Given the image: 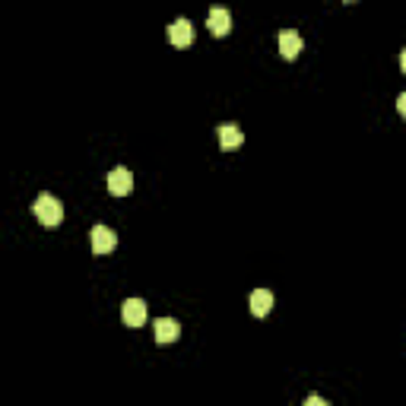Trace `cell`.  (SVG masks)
Segmentation results:
<instances>
[{
  "instance_id": "2",
  "label": "cell",
  "mask_w": 406,
  "mask_h": 406,
  "mask_svg": "<svg viewBox=\"0 0 406 406\" xmlns=\"http://www.w3.org/2000/svg\"><path fill=\"white\" fill-rule=\"evenodd\" d=\"M121 317L127 327H143L146 324V301L143 299H127L121 305Z\"/></svg>"
},
{
  "instance_id": "4",
  "label": "cell",
  "mask_w": 406,
  "mask_h": 406,
  "mask_svg": "<svg viewBox=\"0 0 406 406\" xmlns=\"http://www.w3.org/2000/svg\"><path fill=\"white\" fill-rule=\"evenodd\" d=\"M114 245H118V235L112 232L108 226H96L92 229V254H112Z\"/></svg>"
},
{
  "instance_id": "11",
  "label": "cell",
  "mask_w": 406,
  "mask_h": 406,
  "mask_svg": "<svg viewBox=\"0 0 406 406\" xmlns=\"http://www.w3.org/2000/svg\"><path fill=\"white\" fill-rule=\"evenodd\" d=\"M397 112H400V114H403V118H406V92H403V96L397 98Z\"/></svg>"
},
{
  "instance_id": "5",
  "label": "cell",
  "mask_w": 406,
  "mask_h": 406,
  "mask_svg": "<svg viewBox=\"0 0 406 406\" xmlns=\"http://www.w3.org/2000/svg\"><path fill=\"white\" fill-rule=\"evenodd\" d=\"M276 45H279V54L286 60H295L299 58V51H301V35L295 29H283L276 35Z\"/></svg>"
},
{
  "instance_id": "3",
  "label": "cell",
  "mask_w": 406,
  "mask_h": 406,
  "mask_svg": "<svg viewBox=\"0 0 406 406\" xmlns=\"http://www.w3.org/2000/svg\"><path fill=\"white\" fill-rule=\"evenodd\" d=\"M168 42H172L175 48H188L191 42H194V26H191V19H175L172 26H168Z\"/></svg>"
},
{
  "instance_id": "7",
  "label": "cell",
  "mask_w": 406,
  "mask_h": 406,
  "mask_svg": "<svg viewBox=\"0 0 406 406\" xmlns=\"http://www.w3.org/2000/svg\"><path fill=\"white\" fill-rule=\"evenodd\" d=\"M178 333H181V327L175 317H159V321H152V337H156V343H175Z\"/></svg>"
},
{
  "instance_id": "14",
  "label": "cell",
  "mask_w": 406,
  "mask_h": 406,
  "mask_svg": "<svg viewBox=\"0 0 406 406\" xmlns=\"http://www.w3.org/2000/svg\"><path fill=\"white\" fill-rule=\"evenodd\" d=\"M346 3H355V0H346Z\"/></svg>"
},
{
  "instance_id": "12",
  "label": "cell",
  "mask_w": 406,
  "mask_h": 406,
  "mask_svg": "<svg viewBox=\"0 0 406 406\" xmlns=\"http://www.w3.org/2000/svg\"><path fill=\"white\" fill-rule=\"evenodd\" d=\"M305 403H308V406H324V400H321V397H315V394H311V397L305 400Z\"/></svg>"
},
{
  "instance_id": "6",
  "label": "cell",
  "mask_w": 406,
  "mask_h": 406,
  "mask_svg": "<svg viewBox=\"0 0 406 406\" xmlns=\"http://www.w3.org/2000/svg\"><path fill=\"white\" fill-rule=\"evenodd\" d=\"M108 191H112L114 197H127L130 191H134V175H130L127 168H114V172L108 175Z\"/></svg>"
},
{
  "instance_id": "9",
  "label": "cell",
  "mask_w": 406,
  "mask_h": 406,
  "mask_svg": "<svg viewBox=\"0 0 406 406\" xmlns=\"http://www.w3.org/2000/svg\"><path fill=\"white\" fill-rule=\"evenodd\" d=\"M248 305H251V315H254V317L270 315L273 292H270V289H254V292H251V299H248Z\"/></svg>"
},
{
  "instance_id": "10",
  "label": "cell",
  "mask_w": 406,
  "mask_h": 406,
  "mask_svg": "<svg viewBox=\"0 0 406 406\" xmlns=\"http://www.w3.org/2000/svg\"><path fill=\"white\" fill-rule=\"evenodd\" d=\"M219 143H222V150H238L241 143H245V134L238 130V124H219Z\"/></svg>"
},
{
  "instance_id": "8",
  "label": "cell",
  "mask_w": 406,
  "mask_h": 406,
  "mask_svg": "<svg viewBox=\"0 0 406 406\" xmlns=\"http://www.w3.org/2000/svg\"><path fill=\"white\" fill-rule=\"evenodd\" d=\"M206 26H210L213 35H229V32H232V13H229L226 7H213Z\"/></svg>"
},
{
  "instance_id": "1",
  "label": "cell",
  "mask_w": 406,
  "mask_h": 406,
  "mask_svg": "<svg viewBox=\"0 0 406 406\" xmlns=\"http://www.w3.org/2000/svg\"><path fill=\"white\" fill-rule=\"evenodd\" d=\"M32 210H35L38 222L48 226V229H58L60 219H64V206H60V200L51 194H38V200L32 203Z\"/></svg>"
},
{
  "instance_id": "13",
  "label": "cell",
  "mask_w": 406,
  "mask_h": 406,
  "mask_svg": "<svg viewBox=\"0 0 406 406\" xmlns=\"http://www.w3.org/2000/svg\"><path fill=\"white\" fill-rule=\"evenodd\" d=\"M400 70H403V73H406V48H403V51H400Z\"/></svg>"
}]
</instances>
